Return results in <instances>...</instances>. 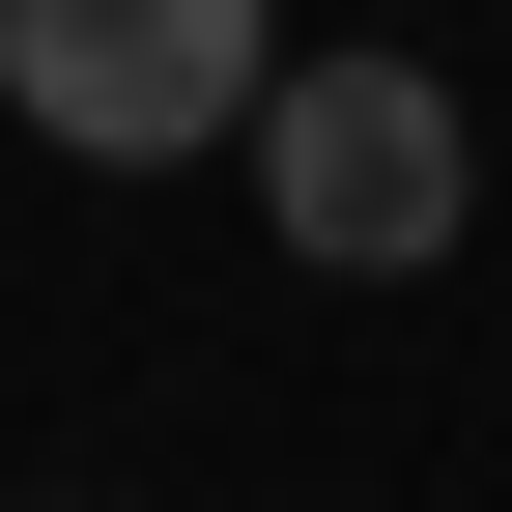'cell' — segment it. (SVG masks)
<instances>
[{"instance_id": "7a4b0ae2", "label": "cell", "mask_w": 512, "mask_h": 512, "mask_svg": "<svg viewBox=\"0 0 512 512\" xmlns=\"http://www.w3.org/2000/svg\"><path fill=\"white\" fill-rule=\"evenodd\" d=\"M256 0H0V114H29L57 171H200L256 114Z\"/></svg>"}, {"instance_id": "6da1fadb", "label": "cell", "mask_w": 512, "mask_h": 512, "mask_svg": "<svg viewBox=\"0 0 512 512\" xmlns=\"http://www.w3.org/2000/svg\"><path fill=\"white\" fill-rule=\"evenodd\" d=\"M228 171H256V228L342 256V285H427L456 200H484V143H456V86H427V57H256Z\"/></svg>"}]
</instances>
